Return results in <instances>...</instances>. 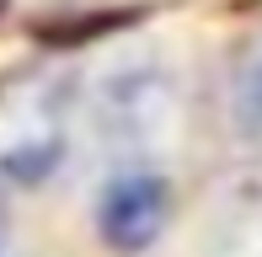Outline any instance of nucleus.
Listing matches in <instances>:
<instances>
[{
    "label": "nucleus",
    "mask_w": 262,
    "mask_h": 257,
    "mask_svg": "<svg viewBox=\"0 0 262 257\" xmlns=\"http://www.w3.org/2000/svg\"><path fill=\"white\" fill-rule=\"evenodd\" d=\"M102 236L123 252H139L161 236L166 225V182L150 172H128L102 193Z\"/></svg>",
    "instance_id": "nucleus-1"
},
{
    "label": "nucleus",
    "mask_w": 262,
    "mask_h": 257,
    "mask_svg": "<svg viewBox=\"0 0 262 257\" xmlns=\"http://www.w3.org/2000/svg\"><path fill=\"white\" fill-rule=\"evenodd\" d=\"M235 118L246 134L262 139V43L241 59V75H235Z\"/></svg>",
    "instance_id": "nucleus-2"
},
{
    "label": "nucleus",
    "mask_w": 262,
    "mask_h": 257,
    "mask_svg": "<svg viewBox=\"0 0 262 257\" xmlns=\"http://www.w3.org/2000/svg\"><path fill=\"white\" fill-rule=\"evenodd\" d=\"M0 257H6V247H0Z\"/></svg>",
    "instance_id": "nucleus-3"
}]
</instances>
